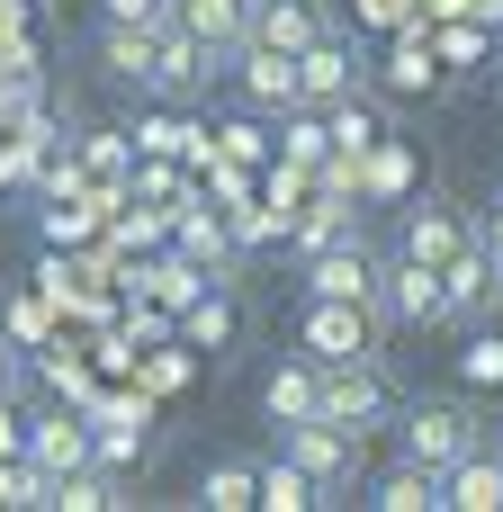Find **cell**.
<instances>
[{"label": "cell", "mask_w": 503, "mask_h": 512, "mask_svg": "<svg viewBox=\"0 0 503 512\" xmlns=\"http://www.w3.org/2000/svg\"><path fill=\"white\" fill-rule=\"evenodd\" d=\"M315 423L369 441V432L387 423V387H378V369H369V360H315Z\"/></svg>", "instance_id": "1"}, {"label": "cell", "mask_w": 503, "mask_h": 512, "mask_svg": "<svg viewBox=\"0 0 503 512\" xmlns=\"http://www.w3.org/2000/svg\"><path fill=\"white\" fill-rule=\"evenodd\" d=\"M297 342H306V360H378V306H351V297H306Z\"/></svg>", "instance_id": "2"}, {"label": "cell", "mask_w": 503, "mask_h": 512, "mask_svg": "<svg viewBox=\"0 0 503 512\" xmlns=\"http://www.w3.org/2000/svg\"><path fill=\"white\" fill-rule=\"evenodd\" d=\"M207 72H225V63H216V45H198L180 18H162V27H153V63H144V90L189 99V90H207Z\"/></svg>", "instance_id": "3"}, {"label": "cell", "mask_w": 503, "mask_h": 512, "mask_svg": "<svg viewBox=\"0 0 503 512\" xmlns=\"http://www.w3.org/2000/svg\"><path fill=\"white\" fill-rule=\"evenodd\" d=\"M468 450H477V423H468L459 405H414V414H405V459H414V468L450 477Z\"/></svg>", "instance_id": "4"}, {"label": "cell", "mask_w": 503, "mask_h": 512, "mask_svg": "<svg viewBox=\"0 0 503 512\" xmlns=\"http://www.w3.org/2000/svg\"><path fill=\"white\" fill-rule=\"evenodd\" d=\"M378 279H387V261H378V252H360V243H324V252H315V270H306V297L378 306Z\"/></svg>", "instance_id": "5"}, {"label": "cell", "mask_w": 503, "mask_h": 512, "mask_svg": "<svg viewBox=\"0 0 503 512\" xmlns=\"http://www.w3.org/2000/svg\"><path fill=\"white\" fill-rule=\"evenodd\" d=\"M279 432H288V459H297L324 495H333V486L351 477V459H360V441H351V432H333V423H279Z\"/></svg>", "instance_id": "6"}, {"label": "cell", "mask_w": 503, "mask_h": 512, "mask_svg": "<svg viewBox=\"0 0 503 512\" xmlns=\"http://www.w3.org/2000/svg\"><path fill=\"white\" fill-rule=\"evenodd\" d=\"M378 306H387L396 324H441V270H432V261H396V270L378 279Z\"/></svg>", "instance_id": "7"}, {"label": "cell", "mask_w": 503, "mask_h": 512, "mask_svg": "<svg viewBox=\"0 0 503 512\" xmlns=\"http://www.w3.org/2000/svg\"><path fill=\"white\" fill-rule=\"evenodd\" d=\"M315 36H324V9H315V0H252L243 45H279V54H297V45H315Z\"/></svg>", "instance_id": "8"}, {"label": "cell", "mask_w": 503, "mask_h": 512, "mask_svg": "<svg viewBox=\"0 0 503 512\" xmlns=\"http://www.w3.org/2000/svg\"><path fill=\"white\" fill-rule=\"evenodd\" d=\"M342 90H351V45H342V36L324 27L315 45H297V99H315V108H333Z\"/></svg>", "instance_id": "9"}, {"label": "cell", "mask_w": 503, "mask_h": 512, "mask_svg": "<svg viewBox=\"0 0 503 512\" xmlns=\"http://www.w3.org/2000/svg\"><path fill=\"white\" fill-rule=\"evenodd\" d=\"M243 54V99L252 108H297V54L279 45H234Z\"/></svg>", "instance_id": "10"}, {"label": "cell", "mask_w": 503, "mask_h": 512, "mask_svg": "<svg viewBox=\"0 0 503 512\" xmlns=\"http://www.w3.org/2000/svg\"><path fill=\"white\" fill-rule=\"evenodd\" d=\"M18 450H27L45 477H63V468H90V423H81V414H45V423H36Z\"/></svg>", "instance_id": "11"}, {"label": "cell", "mask_w": 503, "mask_h": 512, "mask_svg": "<svg viewBox=\"0 0 503 512\" xmlns=\"http://www.w3.org/2000/svg\"><path fill=\"white\" fill-rule=\"evenodd\" d=\"M234 333H243V306H234V297H225V288L207 279V288H198V297L180 306V342H198V351H225Z\"/></svg>", "instance_id": "12"}, {"label": "cell", "mask_w": 503, "mask_h": 512, "mask_svg": "<svg viewBox=\"0 0 503 512\" xmlns=\"http://www.w3.org/2000/svg\"><path fill=\"white\" fill-rule=\"evenodd\" d=\"M171 18H180L198 45L234 54V45H243V27H252V0H171Z\"/></svg>", "instance_id": "13"}, {"label": "cell", "mask_w": 503, "mask_h": 512, "mask_svg": "<svg viewBox=\"0 0 503 512\" xmlns=\"http://www.w3.org/2000/svg\"><path fill=\"white\" fill-rule=\"evenodd\" d=\"M441 504H459V512H503V468H495V450H486V441L441 477Z\"/></svg>", "instance_id": "14"}, {"label": "cell", "mask_w": 503, "mask_h": 512, "mask_svg": "<svg viewBox=\"0 0 503 512\" xmlns=\"http://www.w3.org/2000/svg\"><path fill=\"white\" fill-rule=\"evenodd\" d=\"M90 459L117 477V468H144V405L135 414H108V432H90Z\"/></svg>", "instance_id": "15"}, {"label": "cell", "mask_w": 503, "mask_h": 512, "mask_svg": "<svg viewBox=\"0 0 503 512\" xmlns=\"http://www.w3.org/2000/svg\"><path fill=\"white\" fill-rule=\"evenodd\" d=\"M261 504H270V512H306V504H324V486H315V477L279 450V459L261 468Z\"/></svg>", "instance_id": "16"}, {"label": "cell", "mask_w": 503, "mask_h": 512, "mask_svg": "<svg viewBox=\"0 0 503 512\" xmlns=\"http://www.w3.org/2000/svg\"><path fill=\"white\" fill-rule=\"evenodd\" d=\"M369 504H387V512H432V504H441V477L405 459V468H387V477H378V495H369Z\"/></svg>", "instance_id": "17"}, {"label": "cell", "mask_w": 503, "mask_h": 512, "mask_svg": "<svg viewBox=\"0 0 503 512\" xmlns=\"http://www.w3.org/2000/svg\"><path fill=\"white\" fill-rule=\"evenodd\" d=\"M459 243H468V234H459V216H441V207H423V216L405 225V261H432V270H441Z\"/></svg>", "instance_id": "18"}, {"label": "cell", "mask_w": 503, "mask_h": 512, "mask_svg": "<svg viewBox=\"0 0 503 512\" xmlns=\"http://www.w3.org/2000/svg\"><path fill=\"white\" fill-rule=\"evenodd\" d=\"M261 405H270V423H315V360L306 369H279L261 387Z\"/></svg>", "instance_id": "19"}, {"label": "cell", "mask_w": 503, "mask_h": 512, "mask_svg": "<svg viewBox=\"0 0 503 512\" xmlns=\"http://www.w3.org/2000/svg\"><path fill=\"white\" fill-rule=\"evenodd\" d=\"M99 63L108 72H126V81H144V63H153V27H99Z\"/></svg>", "instance_id": "20"}, {"label": "cell", "mask_w": 503, "mask_h": 512, "mask_svg": "<svg viewBox=\"0 0 503 512\" xmlns=\"http://www.w3.org/2000/svg\"><path fill=\"white\" fill-rule=\"evenodd\" d=\"M135 279H144V297H162L171 315H180V306H189V297L207 288V270H198L189 252H180V261H153V270H135Z\"/></svg>", "instance_id": "21"}, {"label": "cell", "mask_w": 503, "mask_h": 512, "mask_svg": "<svg viewBox=\"0 0 503 512\" xmlns=\"http://www.w3.org/2000/svg\"><path fill=\"white\" fill-rule=\"evenodd\" d=\"M387 81H396V90H441V63H432V45L396 27V54H387Z\"/></svg>", "instance_id": "22"}, {"label": "cell", "mask_w": 503, "mask_h": 512, "mask_svg": "<svg viewBox=\"0 0 503 512\" xmlns=\"http://www.w3.org/2000/svg\"><path fill=\"white\" fill-rule=\"evenodd\" d=\"M243 504H261V468H243V459L207 468V512H243Z\"/></svg>", "instance_id": "23"}, {"label": "cell", "mask_w": 503, "mask_h": 512, "mask_svg": "<svg viewBox=\"0 0 503 512\" xmlns=\"http://www.w3.org/2000/svg\"><path fill=\"white\" fill-rule=\"evenodd\" d=\"M324 144H342V153H369V144H378V117H369V108L342 90V99H333V117H324Z\"/></svg>", "instance_id": "24"}, {"label": "cell", "mask_w": 503, "mask_h": 512, "mask_svg": "<svg viewBox=\"0 0 503 512\" xmlns=\"http://www.w3.org/2000/svg\"><path fill=\"white\" fill-rule=\"evenodd\" d=\"M171 234H180V252H189L198 270H225V252H234V234H225L216 216H180Z\"/></svg>", "instance_id": "25"}, {"label": "cell", "mask_w": 503, "mask_h": 512, "mask_svg": "<svg viewBox=\"0 0 503 512\" xmlns=\"http://www.w3.org/2000/svg\"><path fill=\"white\" fill-rule=\"evenodd\" d=\"M459 378H468V387H503V333H477V342L459 351Z\"/></svg>", "instance_id": "26"}, {"label": "cell", "mask_w": 503, "mask_h": 512, "mask_svg": "<svg viewBox=\"0 0 503 512\" xmlns=\"http://www.w3.org/2000/svg\"><path fill=\"white\" fill-rule=\"evenodd\" d=\"M180 144H189V126H171V117H144V126H135V153H153V162H162V153H180ZM189 153L207 162V144H189Z\"/></svg>", "instance_id": "27"}, {"label": "cell", "mask_w": 503, "mask_h": 512, "mask_svg": "<svg viewBox=\"0 0 503 512\" xmlns=\"http://www.w3.org/2000/svg\"><path fill=\"white\" fill-rule=\"evenodd\" d=\"M99 18H117V27H162L171 0H99Z\"/></svg>", "instance_id": "28"}, {"label": "cell", "mask_w": 503, "mask_h": 512, "mask_svg": "<svg viewBox=\"0 0 503 512\" xmlns=\"http://www.w3.org/2000/svg\"><path fill=\"white\" fill-rule=\"evenodd\" d=\"M288 162H324V126L315 117H288Z\"/></svg>", "instance_id": "29"}, {"label": "cell", "mask_w": 503, "mask_h": 512, "mask_svg": "<svg viewBox=\"0 0 503 512\" xmlns=\"http://www.w3.org/2000/svg\"><path fill=\"white\" fill-rule=\"evenodd\" d=\"M297 243H306V252H324V243H342V216H333V207H324V216H306V225H297Z\"/></svg>", "instance_id": "30"}, {"label": "cell", "mask_w": 503, "mask_h": 512, "mask_svg": "<svg viewBox=\"0 0 503 512\" xmlns=\"http://www.w3.org/2000/svg\"><path fill=\"white\" fill-rule=\"evenodd\" d=\"M9 333H18V342H45V306L18 297V306H9Z\"/></svg>", "instance_id": "31"}, {"label": "cell", "mask_w": 503, "mask_h": 512, "mask_svg": "<svg viewBox=\"0 0 503 512\" xmlns=\"http://www.w3.org/2000/svg\"><path fill=\"white\" fill-rule=\"evenodd\" d=\"M351 9H360L369 27H405V18H414V0H351Z\"/></svg>", "instance_id": "32"}, {"label": "cell", "mask_w": 503, "mask_h": 512, "mask_svg": "<svg viewBox=\"0 0 503 512\" xmlns=\"http://www.w3.org/2000/svg\"><path fill=\"white\" fill-rule=\"evenodd\" d=\"M18 441H27V432H18V414H9V405H0V459H9V450H18Z\"/></svg>", "instance_id": "33"}, {"label": "cell", "mask_w": 503, "mask_h": 512, "mask_svg": "<svg viewBox=\"0 0 503 512\" xmlns=\"http://www.w3.org/2000/svg\"><path fill=\"white\" fill-rule=\"evenodd\" d=\"M486 252H495V261H503V207H495V225H486Z\"/></svg>", "instance_id": "34"}, {"label": "cell", "mask_w": 503, "mask_h": 512, "mask_svg": "<svg viewBox=\"0 0 503 512\" xmlns=\"http://www.w3.org/2000/svg\"><path fill=\"white\" fill-rule=\"evenodd\" d=\"M495 468H503V441H495Z\"/></svg>", "instance_id": "35"}]
</instances>
